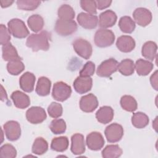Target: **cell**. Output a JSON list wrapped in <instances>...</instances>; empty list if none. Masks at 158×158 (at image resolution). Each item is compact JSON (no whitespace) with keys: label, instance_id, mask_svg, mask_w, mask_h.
Segmentation results:
<instances>
[{"label":"cell","instance_id":"obj_47","mask_svg":"<svg viewBox=\"0 0 158 158\" xmlns=\"http://www.w3.org/2000/svg\"><path fill=\"white\" fill-rule=\"evenodd\" d=\"M157 117L156 118V119L154 120V122H153V124H152V127H153V128L155 129V130L157 131Z\"/></svg>","mask_w":158,"mask_h":158},{"label":"cell","instance_id":"obj_34","mask_svg":"<svg viewBox=\"0 0 158 158\" xmlns=\"http://www.w3.org/2000/svg\"><path fill=\"white\" fill-rule=\"evenodd\" d=\"M25 69V65L20 58L9 61L7 64V72L12 75H18Z\"/></svg>","mask_w":158,"mask_h":158},{"label":"cell","instance_id":"obj_44","mask_svg":"<svg viewBox=\"0 0 158 158\" xmlns=\"http://www.w3.org/2000/svg\"><path fill=\"white\" fill-rule=\"evenodd\" d=\"M150 83L152 88L157 91L158 89V81H157V70H156L150 77Z\"/></svg>","mask_w":158,"mask_h":158},{"label":"cell","instance_id":"obj_33","mask_svg":"<svg viewBox=\"0 0 158 158\" xmlns=\"http://www.w3.org/2000/svg\"><path fill=\"white\" fill-rule=\"evenodd\" d=\"M48 149V143L42 137H38L35 139L32 145L31 151L36 155H42Z\"/></svg>","mask_w":158,"mask_h":158},{"label":"cell","instance_id":"obj_21","mask_svg":"<svg viewBox=\"0 0 158 158\" xmlns=\"http://www.w3.org/2000/svg\"><path fill=\"white\" fill-rule=\"evenodd\" d=\"M113 109L107 106L101 107L96 113V118L97 120L102 124H107L110 122L114 118Z\"/></svg>","mask_w":158,"mask_h":158},{"label":"cell","instance_id":"obj_9","mask_svg":"<svg viewBox=\"0 0 158 158\" xmlns=\"http://www.w3.org/2000/svg\"><path fill=\"white\" fill-rule=\"evenodd\" d=\"M104 135L108 142L116 143L122 139L123 135V128L118 123H111L106 128Z\"/></svg>","mask_w":158,"mask_h":158},{"label":"cell","instance_id":"obj_10","mask_svg":"<svg viewBox=\"0 0 158 158\" xmlns=\"http://www.w3.org/2000/svg\"><path fill=\"white\" fill-rule=\"evenodd\" d=\"M3 128L8 140L14 141L20 137L21 128L17 121L10 120L6 122L3 125Z\"/></svg>","mask_w":158,"mask_h":158},{"label":"cell","instance_id":"obj_13","mask_svg":"<svg viewBox=\"0 0 158 158\" xmlns=\"http://www.w3.org/2000/svg\"><path fill=\"white\" fill-rule=\"evenodd\" d=\"M98 99L96 96L92 93L82 96L80 100V108L85 112H92L98 107Z\"/></svg>","mask_w":158,"mask_h":158},{"label":"cell","instance_id":"obj_46","mask_svg":"<svg viewBox=\"0 0 158 158\" xmlns=\"http://www.w3.org/2000/svg\"><path fill=\"white\" fill-rule=\"evenodd\" d=\"M1 99L2 101L7 100V96L6 90L4 89L2 85H1Z\"/></svg>","mask_w":158,"mask_h":158},{"label":"cell","instance_id":"obj_37","mask_svg":"<svg viewBox=\"0 0 158 158\" xmlns=\"http://www.w3.org/2000/svg\"><path fill=\"white\" fill-rule=\"evenodd\" d=\"M16 3L19 9L22 10H33L40 6L41 1L32 0H19Z\"/></svg>","mask_w":158,"mask_h":158},{"label":"cell","instance_id":"obj_7","mask_svg":"<svg viewBox=\"0 0 158 158\" xmlns=\"http://www.w3.org/2000/svg\"><path fill=\"white\" fill-rule=\"evenodd\" d=\"M118 62L114 58H109L102 62L98 66L96 74L100 77H109L117 70Z\"/></svg>","mask_w":158,"mask_h":158},{"label":"cell","instance_id":"obj_28","mask_svg":"<svg viewBox=\"0 0 158 158\" xmlns=\"http://www.w3.org/2000/svg\"><path fill=\"white\" fill-rule=\"evenodd\" d=\"M149 122L148 116L141 112L134 113L131 117L132 125L137 128H143L146 127Z\"/></svg>","mask_w":158,"mask_h":158},{"label":"cell","instance_id":"obj_3","mask_svg":"<svg viewBox=\"0 0 158 158\" xmlns=\"http://www.w3.org/2000/svg\"><path fill=\"white\" fill-rule=\"evenodd\" d=\"M7 27L9 33L17 38H25L30 33L25 23L19 19L10 20L7 23Z\"/></svg>","mask_w":158,"mask_h":158},{"label":"cell","instance_id":"obj_26","mask_svg":"<svg viewBox=\"0 0 158 158\" xmlns=\"http://www.w3.org/2000/svg\"><path fill=\"white\" fill-rule=\"evenodd\" d=\"M27 23L31 31L37 33L43 29L44 22L43 18L41 15L38 14H33L28 17Z\"/></svg>","mask_w":158,"mask_h":158},{"label":"cell","instance_id":"obj_30","mask_svg":"<svg viewBox=\"0 0 158 158\" xmlns=\"http://www.w3.org/2000/svg\"><path fill=\"white\" fill-rule=\"evenodd\" d=\"M117 70L123 75H131L135 72L134 62L130 59H123L118 64Z\"/></svg>","mask_w":158,"mask_h":158},{"label":"cell","instance_id":"obj_23","mask_svg":"<svg viewBox=\"0 0 158 158\" xmlns=\"http://www.w3.org/2000/svg\"><path fill=\"white\" fill-rule=\"evenodd\" d=\"M157 50V46L156 43L152 41H148L143 45L141 54L146 59L152 61L156 57Z\"/></svg>","mask_w":158,"mask_h":158},{"label":"cell","instance_id":"obj_36","mask_svg":"<svg viewBox=\"0 0 158 158\" xmlns=\"http://www.w3.org/2000/svg\"><path fill=\"white\" fill-rule=\"evenodd\" d=\"M66 123L62 118H55L50 123L49 128L51 131L56 135L64 133L66 130Z\"/></svg>","mask_w":158,"mask_h":158},{"label":"cell","instance_id":"obj_5","mask_svg":"<svg viewBox=\"0 0 158 158\" xmlns=\"http://www.w3.org/2000/svg\"><path fill=\"white\" fill-rule=\"evenodd\" d=\"M72 94L71 87L63 81H57L54 84L52 96L59 102H64L67 100Z\"/></svg>","mask_w":158,"mask_h":158},{"label":"cell","instance_id":"obj_2","mask_svg":"<svg viewBox=\"0 0 158 158\" xmlns=\"http://www.w3.org/2000/svg\"><path fill=\"white\" fill-rule=\"evenodd\" d=\"M94 41L98 47L106 48L111 46L114 43L115 35L110 30L100 28L96 31Z\"/></svg>","mask_w":158,"mask_h":158},{"label":"cell","instance_id":"obj_32","mask_svg":"<svg viewBox=\"0 0 158 158\" xmlns=\"http://www.w3.org/2000/svg\"><path fill=\"white\" fill-rule=\"evenodd\" d=\"M120 103L122 109L126 111L132 112L137 109V102L136 99L130 95L123 96L120 99Z\"/></svg>","mask_w":158,"mask_h":158},{"label":"cell","instance_id":"obj_11","mask_svg":"<svg viewBox=\"0 0 158 158\" xmlns=\"http://www.w3.org/2000/svg\"><path fill=\"white\" fill-rule=\"evenodd\" d=\"M133 17L138 25L146 27L151 22L152 15L151 11L148 9L138 7L133 11Z\"/></svg>","mask_w":158,"mask_h":158},{"label":"cell","instance_id":"obj_14","mask_svg":"<svg viewBox=\"0 0 158 158\" xmlns=\"http://www.w3.org/2000/svg\"><path fill=\"white\" fill-rule=\"evenodd\" d=\"M78 24L83 28L91 30L95 28L98 23V18L95 15L80 12L77 15Z\"/></svg>","mask_w":158,"mask_h":158},{"label":"cell","instance_id":"obj_4","mask_svg":"<svg viewBox=\"0 0 158 158\" xmlns=\"http://www.w3.org/2000/svg\"><path fill=\"white\" fill-rule=\"evenodd\" d=\"M54 30L60 36L71 35L77 30V24L74 20L58 19L56 22Z\"/></svg>","mask_w":158,"mask_h":158},{"label":"cell","instance_id":"obj_6","mask_svg":"<svg viewBox=\"0 0 158 158\" xmlns=\"http://www.w3.org/2000/svg\"><path fill=\"white\" fill-rule=\"evenodd\" d=\"M72 46L76 53L82 58L88 59L91 56L93 52L92 46L87 40L81 38H76L73 41Z\"/></svg>","mask_w":158,"mask_h":158},{"label":"cell","instance_id":"obj_25","mask_svg":"<svg viewBox=\"0 0 158 158\" xmlns=\"http://www.w3.org/2000/svg\"><path fill=\"white\" fill-rule=\"evenodd\" d=\"M2 57L5 61H11L20 58L16 48L9 43L2 47Z\"/></svg>","mask_w":158,"mask_h":158},{"label":"cell","instance_id":"obj_15","mask_svg":"<svg viewBox=\"0 0 158 158\" xmlns=\"http://www.w3.org/2000/svg\"><path fill=\"white\" fill-rule=\"evenodd\" d=\"M73 86L77 93L85 94L91 90L93 86V80L91 77L79 76L74 80Z\"/></svg>","mask_w":158,"mask_h":158},{"label":"cell","instance_id":"obj_43","mask_svg":"<svg viewBox=\"0 0 158 158\" xmlns=\"http://www.w3.org/2000/svg\"><path fill=\"white\" fill-rule=\"evenodd\" d=\"M96 7L99 10L104 9L109 7L112 3V1L110 0H98L96 1Z\"/></svg>","mask_w":158,"mask_h":158},{"label":"cell","instance_id":"obj_35","mask_svg":"<svg viewBox=\"0 0 158 158\" xmlns=\"http://www.w3.org/2000/svg\"><path fill=\"white\" fill-rule=\"evenodd\" d=\"M75 11L69 4H62L57 10V15L59 19L72 20L75 17Z\"/></svg>","mask_w":158,"mask_h":158},{"label":"cell","instance_id":"obj_19","mask_svg":"<svg viewBox=\"0 0 158 158\" xmlns=\"http://www.w3.org/2000/svg\"><path fill=\"white\" fill-rule=\"evenodd\" d=\"M36 81L35 75L30 72L24 73L19 79V85L20 88L27 93H31L34 89Z\"/></svg>","mask_w":158,"mask_h":158},{"label":"cell","instance_id":"obj_1","mask_svg":"<svg viewBox=\"0 0 158 158\" xmlns=\"http://www.w3.org/2000/svg\"><path fill=\"white\" fill-rule=\"evenodd\" d=\"M51 33L47 31H42L39 33H32L26 41V46L33 51H48L50 47Z\"/></svg>","mask_w":158,"mask_h":158},{"label":"cell","instance_id":"obj_16","mask_svg":"<svg viewBox=\"0 0 158 158\" xmlns=\"http://www.w3.org/2000/svg\"><path fill=\"white\" fill-rule=\"evenodd\" d=\"M117 19L116 14L112 10H106L100 14L99 26L102 28H107L114 26Z\"/></svg>","mask_w":158,"mask_h":158},{"label":"cell","instance_id":"obj_18","mask_svg":"<svg viewBox=\"0 0 158 158\" xmlns=\"http://www.w3.org/2000/svg\"><path fill=\"white\" fill-rule=\"evenodd\" d=\"M70 150L74 155H80L85 151L84 136L80 133H75L71 137Z\"/></svg>","mask_w":158,"mask_h":158},{"label":"cell","instance_id":"obj_20","mask_svg":"<svg viewBox=\"0 0 158 158\" xmlns=\"http://www.w3.org/2000/svg\"><path fill=\"white\" fill-rule=\"evenodd\" d=\"M10 97L14 106L17 108L23 109L28 107L30 104L29 96L20 91H14Z\"/></svg>","mask_w":158,"mask_h":158},{"label":"cell","instance_id":"obj_29","mask_svg":"<svg viewBox=\"0 0 158 158\" xmlns=\"http://www.w3.org/2000/svg\"><path fill=\"white\" fill-rule=\"evenodd\" d=\"M118 27L120 30L125 33H131L135 29V21L129 16L122 17L118 22Z\"/></svg>","mask_w":158,"mask_h":158},{"label":"cell","instance_id":"obj_40","mask_svg":"<svg viewBox=\"0 0 158 158\" xmlns=\"http://www.w3.org/2000/svg\"><path fill=\"white\" fill-rule=\"evenodd\" d=\"M81 7L88 14L95 15L97 14V7L96 1L81 0L80 2Z\"/></svg>","mask_w":158,"mask_h":158},{"label":"cell","instance_id":"obj_24","mask_svg":"<svg viewBox=\"0 0 158 158\" xmlns=\"http://www.w3.org/2000/svg\"><path fill=\"white\" fill-rule=\"evenodd\" d=\"M153 64L147 60L139 59L136 61L135 64V69L138 75L146 76L148 75L153 69Z\"/></svg>","mask_w":158,"mask_h":158},{"label":"cell","instance_id":"obj_31","mask_svg":"<svg viewBox=\"0 0 158 158\" xmlns=\"http://www.w3.org/2000/svg\"><path fill=\"white\" fill-rule=\"evenodd\" d=\"M122 149L117 144L106 146L102 151V156L104 158H117L122 156Z\"/></svg>","mask_w":158,"mask_h":158},{"label":"cell","instance_id":"obj_42","mask_svg":"<svg viewBox=\"0 0 158 158\" xmlns=\"http://www.w3.org/2000/svg\"><path fill=\"white\" fill-rule=\"evenodd\" d=\"M0 43L1 45H5L9 43L10 40V33H9L8 28L3 25H0Z\"/></svg>","mask_w":158,"mask_h":158},{"label":"cell","instance_id":"obj_39","mask_svg":"<svg viewBox=\"0 0 158 158\" xmlns=\"http://www.w3.org/2000/svg\"><path fill=\"white\" fill-rule=\"evenodd\" d=\"M63 109L60 104L52 102L48 107V113L49 115L54 118H57L60 117L62 114Z\"/></svg>","mask_w":158,"mask_h":158},{"label":"cell","instance_id":"obj_12","mask_svg":"<svg viewBox=\"0 0 158 158\" xmlns=\"http://www.w3.org/2000/svg\"><path fill=\"white\" fill-rule=\"evenodd\" d=\"M105 143L104 139L101 133L93 131L89 133L86 138V144L88 148L92 151L100 150Z\"/></svg>","mask_w":158,"mask_h":158},{"label":"cell","instance_id":"obj_8","mask_svg":"<svg viewBox=\"0 0 158 158\" xmlns=\"http://www.w3.org/2000/svg\"><path fill=\"white\" fill-rule=\"evenodd\" d=\"M46 113L41 107L32 106L26 112V118L32 124L41 123L46 120Z\"/></svg>","mask_w":158,"mask_h":158},{"label":"cell","instance_id":"obj_22","mask_svg":"<svg viewBox=\"0 0 158 158\" xmlns=\"http://www.w3.org/2000/svg\"><path fill=\"white\" fill-rule=\"evenodd\" d=\"M51 86V80L46 77H41L38 80L35 91L39 96H46L50 93Z\"/></svg>","mask_w":158,"mask_h":158},{"label":"cell","instance_id":"obj_45","mask_svg":"<svg viewBox=\"0 0 158 158\" xmlns=\"http://www.w3.org/2000/svg\"><path fill=\"white\" fill-rule=\"evenodd\" d=\"M14 1H9V0H1L0 1V4H1V6L2 8H6L7 7L10 6H11L12 4V3H14Z\"/></svg>","mask_w":158,"mask_h":158},{"label":"cell","instance_id":"obj_41","mask_svg":"<svg viewBox=\"0 0 158 158\" xmlns=\"http://www.w3.org/2000/svg\"><path fill=\"white\" fill-rule=\"evenodd\" d=\"M95 71V64L91 61H88L80 71V76L91 77L93 75Z\"/></svg>","mask_w":158,"mask_h":158},{"label":"cell","instance_id":"obj_17","mask_svg":"<svg viewBox=\"0 0 158 158\" xmlns=\"http://www.w3.org/2000/svg\"><path fill=\"white\" fill-rule=\"evenodd\" d=\"M135 40L130 36L122 35L118 37L116 41V46L123 52H130L135 48Z\"/></svg>","mask_w":158,"mask_h":158},{"label":"cell","instance_id":"obj_38","mask_svg":"<svg viewBox=\"0 0 158 158\" xmlns=\"http://www.w3.org/2000/svg\"><path fill=\"white\" fill-rule=\"evenodd\" d=\"M17 156V150L10 144H5L0 148V157L2 158H14Z\"/></svg>","mask_w":158,"mask_h":158},{"label":"cell","instance_id":"obj_27","mask_svg":"<svg viewBox=\"0 0 158 158\" xmlns=\"http://www.w3.org/2000/svg\"><path fill=\"white\" fill-rule=\"evenodd\" d=\"M69 142L67 136H59L54 138L51 143L52 150L57 152H64L69 147Z\"/></svg>","mask_w":158,"mask_h":158}]
</instances>
